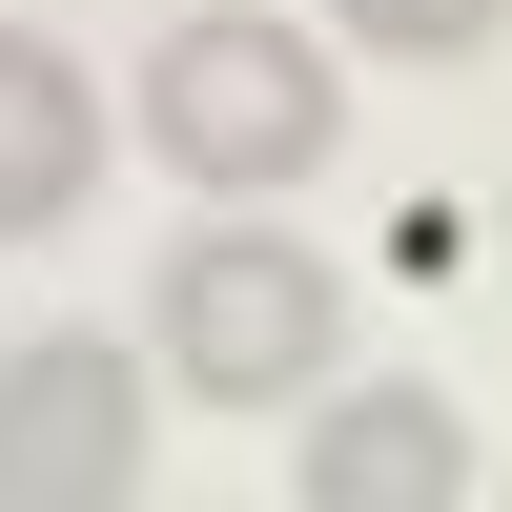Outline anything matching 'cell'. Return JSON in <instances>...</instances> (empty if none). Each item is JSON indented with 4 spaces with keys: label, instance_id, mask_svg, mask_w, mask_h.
<instances>
[{
    "label": "cell",
    "instance_id": "2",
    "mask_svg": "<svg viewBox=\"0 0 512 512\" xmlns=\"http://www.w3.org/2000/svg\"><path fill=\"white\" fill-rule=\"evenodd\" d=\"M328 123H349L328 62L287 21H246V0H226V21H164V62H144V144L185 164V185H287Z\"/></svg>",
    "mask_w": 512,
    "mask_h": 512
},
{
    "label": "cell",
    "instance_id": "4",
    "mask_svg": "<svg viewBox=\"0 0 512 512\" xmlns=\"http://www.w3.org/2000/svg\"><path fill=\"white\" fill-rule=\"evenodd\" d=\"M451 492H472V431L431 390H349L308 431V512H451Z\"/></svg>",
    "mask_w": 512,
    "mask_h": 512
},
{
    "label": "cell",
    "instance_id": "1",
    "mask_svg": "<svg viewBox=\"0 0 512 512\" xmlns=\"http://www.w3.org/2000/svg\"><path fill=\"white\" fill-rule=\"evenodd\" d=\"M328 328H349L328 246H287V226H185L164 246V369H185L205 410H287L328 369Z\"/></svg>",
    "mask_w": 512,
    "mask_h": 512
},
{
    "label": "cell",
    "instance_id": "6",
    "mask_svg": "<svg viewBox=\"0 0 512 512\" xmlns=\"http://www.w3.org/2000/svg\"><path fill=\"white\" fill-rule=\"evenodd\" d=\"M328 21H349V41H390V62H472L512 0H328Z\"/></svg>",
    "mask_w": 512,
    "mask_h": 512
},
{
    "label": "cell",
    "instance_id": "3",
    "mask_svg": "<svg viewBox=\"0 0 512 512\" xmlns=\"http://www.w3.org/2000/svg\"><path fill=\"white\" fill-rule=\"evenodd\" d=\"M144 492V369L103 328L0 349V512H123Z\"/></svg>",
    "mask_w": 512,
    "mask_h": 512
},
{
    "label": "cell",
    "instance_id": "5",
    "mask_svg": "<svg viewBox=\"0 0 512 512\" xmlns=\"http://www.w3.org/2000/svg\"><path fill=\"white\" fill-rule=\"evenodd\" d=\"M82 185H103V103H82V62H62V41H21V21H0V246H21V226H62Z\"/></svg>",
    "mask_w": 512,
    "mask_h": 512
}]
</instances>
